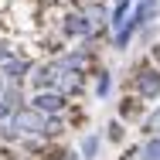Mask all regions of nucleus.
Here are the masks:
<instances>
[{"instance_id":"20e7f679","label":"nucleus","mask_w":160,"mask_h":160,"mask_svg":"<svg viewBox=\"0 0 160 160\" xmlns=\"http://www.w3.org/2000/svg\"><path fill=\"white\" fill-rule=\"evenodd\" d=\"M28 106L51 119V116H65L68 112V96H62V92H31Z\"/></svg>"},{"instance_id":"39448f33","label":"nucleus","mask_w":160,"mask_h":160,"mask_svg":"<svg viewBox=\"0 0 160 160\" xmlns=\"http://www.w3.org/2000/svg\"><path fill=\"white\" fill-rule=\"evenodd\" d=\"M160 17V0H136L133 3V14H129V21L140 28V31H147L153 21Z\"/></svg>"},{"instance_id":"ddd939ff","label":"nucleus","mask_w":160,"mask_h":160,"mask_svg":"<svg viewBox=\"0 0 160 160\" xmlns=\"http://www.w3.org/2000/svg\"><path fill=\"white\" fill-rule=\"evenodd\" d=\"M119 160H147V157H143V143H129Z\"/></svg>"},{"instance_id":"6e6552de","label":"nucleus","mask_w":160,"mask_h":160,"mask_svg":"<svg viewBox=\"0 0 160 160\" xmlns=\"http://www.w3.org/2000/svg\"><path fill=\"white\" fill-rule=\"evenodd\" d=\"M140 133H143V136H160V106L143 116V129H140Z\"/></svg>"},{"instance_id":"7ed1b4c3","label":"nucleus","mask_w":160,"mask_h":160,"mask_svg":"<svg viewBox=\"0 0 160 160\" xmlns=\"http://www.w3.org/2000/svg\"><path fill=\"white\" fill-rule=\"evenodd\" d=\"M58 28H62V38H72V41H92V34H96V28H92V21L82 14V10H65L62 21H58Z\"/></svg>"},{"instance_id":"f8f14e48","label":"nucleus","mask_w":160,"mask_h":160,"mask_svg":"<svg viewBox=\"0 0 160 160\" xmlns=\"http://www.w3.org/2000/svg\"><path fill=\"white\" fill-rule=\"evenodd\" d=\"M17 55H21V51L10 44V38H3V34H0V65H7L10 58H17Z\"/></svg>"},{"instance_id":"2eb2a0df","label":"nucleus","mask_w":160,"mask_h":160,"mask_svg":"<svg viewBox=\"0 0 160 160\" xmlns=\"http://www.w3.org/2000/svg\"><path fill=\"white\" fill-rule=\"evenodd\" d=\"M150 62L160 68V41H157V44H150Z\"/></svg>"},{"instance_id":"dca6fc26","label":"nucleus","mask_w":160,"mask_h":160,"mask_svg":"<svg viewBox=\"0 0 160 160\" xmlns=\"http://www.w3.org/2000/svg\"><path fill=\"white\" fill-rule=\"evenodd\" d=\"M85 3H106V0H82V7H85Z\"/></svg>"},{"instance_id":"9d476101","label":"nucleus","mask_w":160,"mask_h":160,"mask_svg":"<svg viewBox=\"0 0 160 160\" xmlns=\"http://www.w3.org/2000/svg\"><path fill=\"white\" fill-rule=\"evenodd\" d=\"M106 140H109V143H123V140H126L123 119H109V126H106Z\"/></svg>"},{"instance_id":"4468645a","label":"nucleus","mask_w":160,"mask_h":160,"mask_svg":"<svg viewBox=\"0 0 160 160\" xmlns=\"http://www.w3.org/2000/svg\"><path fill=\"white\" fill-rule=\"evenodd\" d=\"M10 116H14V106L0 96V123H10Z\"/></svg>"},{"instance_id":"f257e3e1","label":"nucleus","mask_w":160,"mask_h":160,"mask_svg":"<svg viewBox=\"0 0 160 160\" xmlns=\"http://www.w3.org/2000/svg\"><path fill=\"white\" fill-rule=\"evenodd\" d=\"M10 126H14V133H17L21 140H28V136H44L48 116H41V112H38V109H31V106H21V109H14Z\"/></svg>"},{"instance_id":"423d86ee","label":"nucleus","mask_w":160,"mask_h":160,"mask_svg":"<svg viewBox=\"0 0 160 160\" xmlns=\"http://www.w3.org/2000/svg\"><path fill=\"white\" fill-rule=\"evenodd\" d=\"M119 119H126V123H140L143 119V102L136 96H126L119 102Z\"/></svg>"},{"instance_id":"0eeeda50","label":"nucleus","mask_w":160,"mask_h":160,"mask_svg":"<svg viewBox=\"0 0 160 160\" xmlns=\"http://www.w3.org/2000/svg\"><path fill=\"white\" fill-rule=\"evenodd\" d=\"M99 150H102V136H99V133H85L82 143H78V157L82 160H96Z\"/></svg>"},{"instance_id":"9b49d317","label":"nucleus","mask_w":160,"mask_h":160,"mask_svg":"<svg viewBox=\"0 0 160 160\" xmlns=\"http://www.w3.org/2000/svg\"><path fill=\"white\" fill-rule=\"evenodd\" d=\"M143 157L147 160H160V136H147V140H143Z\"/></svg>"},{"instance_id":"1a4fd4ad","label":"nucleus","mask_w":160,"mask_h":160,"mask_svg":"<svg viewBox=\"0 0 160 160\" xmlns=\"http://www.w3.org/2000/svg\"><path fill=\"white\" fill-rule=\"evenodd\" d=\"M109 92H112V75H109L106 68H99V72H96V96L106 99Z\"/></svg>"},{"instance_id":"f03ea898","label":"nucleus","mask_w":160,"mask_h":160,"mask_svg":"<svg viewBox=\"0 0 160 160\" xmlns=\"http://www.w3.org/2000/svg\"><path fill=\"white\" fill-rule=\"evenodd\" d=\"M133 92H136V99H143V102L160 99V68L157 65H140V68H136V75H133Z\"/></svg>"}]
</instances>
